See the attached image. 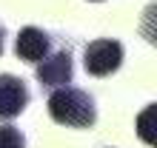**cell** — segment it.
I'll return each instance as SVG.
<instances>
[{"label": "cell", "instance_id": "cell-1", "mask_svg": "<svg viewBox=\"0 0 157 148\" xmlns=\"http://www.w3.org/2000/svg\"><path fill=\"white\" fill-rule=\"evenodd\" d=\"M49 117L57 125H66V128H91L97 123L94 97L75 86L54 88L49 97Z\"/></svg>", "mask_w": 157, "mask_h": 148}, {"label": "cell", "instance_id": "cell-7", "mask_svg": "<svg viewBox=\"0 0 157 148\" xmlns=\"http://www.w3.org/2000/svg\"><path fill=\"white\" fill-rule=\"evenodd\" d=\"M140 37L149 46L157 49V0H151L149 6L143 9V17H140Z\"/></svg>", "mask_w": 157, "mask_h": 148}, {"label": "cell", "instance_id": "cell-5", "mask_svg": "<svg viewBox=\"0 0 157 148\" xmlns=\"http://www.w3.org/2000/svg\"><path fill=\"white\" fill-rule=\"evenodd\" d=\"M14 51L26 63H40L52 51V37L37 26H26V29H20V34L14 40Z\"/></svg>", "mask_w": 157, "mask_h": 148}, {"label": "cell", "instance_id": "cell-3", "mask_svg": "<svg viewBox=\"0 0 157 148\" xmlns=\"http://www.w3.org/2000/svg\"><path fill=\"white\" fill-rule=\"evenodd\" d=\"M71 77H75V60H71L69 49H60V51H54L46 60L37 63L40 88H63L71 83Z\"/></svg>", "mask_w": 157, "mask_h": 148}, {"label": "cell", "instance_id": "cell-4", "mask_svg": "<svg viewBox=\"0 0 157 148\" xmlns=\"http://www.w3.org/2000/svg\"><path fill=\"white\" fill-rule=\"evenodd\" d=\"M29 86L14 74H0V120L20 117L29 105Z\"/></svg>", "mask_w": 157, "mask_h": 148}, {"label": "cell", "instance_id": "cell-6", "mask_svg": "<svg viewBox=\"0 0 157 148\" xmlns=\"http://www.w3.org/2000/svg\"><path fill=\"white\" fill-rule=\"evenodd\" d=\"M134 131H137V137H140L146 145L157 148V103L146 105L140 114H137V120H134Z\"/></svg>", "mask_w": 157, "mask_h": 148}, {"label": "cell", "instance_id": "cell-9", "mask_svg": "<svg viewBox=\"0 0 157 148\" xmlns=\"http://www.w3.org/2000/svg\"><path fill=\"white\" fill-rule=\"evenodd\" d=\"M3 37H6V29H3V23H0V54H3Z\"/></svg>", "mask_w": 157, "mask_h": 148}, {"label": "cell", "instance_id": "cell-8", "mask_svg": "<svg viewBox=\"0 0 157 148\" xmlns=\"http://www.w3.org/2000/svg\"><path fill=\"white\" fill-rule=\"evenodd\" d=\"M0 148H26V137L14 125H0Z\"/></svg>", "mask_w": 157, "mask_h": 148}, {"label": "cell", "instance_id": "cell-10", "mask_svg": "<svg viewBox=\"0 0 157 148\" xmlns=\"http://www.w3.org/2000/svg\"><path fill=\"white\" fill-rule=\"evenodd\" d=\"M91 3H100V0H91Z\"/></svg>", "mask_w": 157, "mask_h": 148}, {"label": "cell", "instance_id": "cell-2", "mask_svg": "<svg viewBox=\"0 0 157 148\" xmlns=\"http://www.w3.org/2000/svg\"><path fill=\"white\" fill-rule=\"evenodd\" d=\"M120 66H123V43L112 40V37L91 40L83 49V68L91 77H109Z\"/></svg>", "mask_w": 157, "mask_h": 148}]
</instances>
